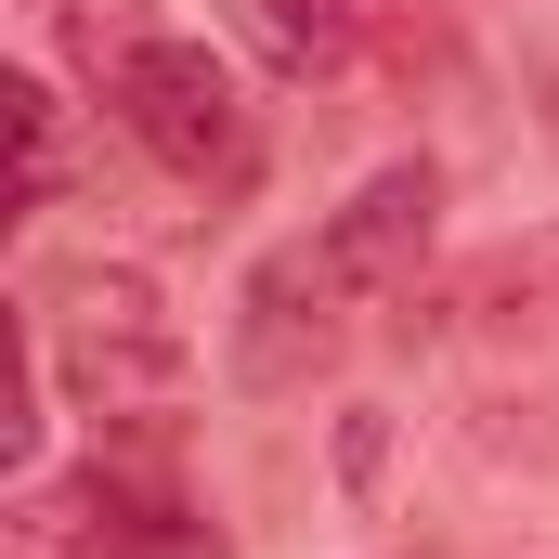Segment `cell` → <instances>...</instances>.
Listing matches in <instances>:
<instances>
[{
	"label": "cell",
	"instance_id": "30bf717a",
	"mask_svg": "<svg viewBox=\"0 0 559 559\" xmlns=\"http://www.w3.org/2000/svg\"><path fill=\"white\" fill-rule=\"evenodd\" d=\"M534 131H547V156H559V52L534 66Z\"/></svg>",
	"mask_w": 559,
	"mask_h": 559
},
{
	"label": "cell",
	"instance_id": "9c48e42d",
	"mask_svg": "<svg viewBox=\"0 0 559 559\" xmlns=\"http://www.w3.org/2000/svg\"><path fill=\"white\" fill-rule=\"evenodd\" d=\"M13 105H26V209H66V105L39 92V79H13Z\"/></svg>",
	"mask_w": 559,
	"mask_h": 559
},
{
	"label": "cell",
	"instance_id": "6da1fadb",
	"mask_svg": "<svg viewBox=\"0 0 559 559\" xmlns=\"http://www.w3.org/2000/svg\"><path fill=\"white\" fill-rule=\"evenodd\" d=\"M26 325H39V352H52V391L105 429V442L143 429V417H169V404L195 391V338H182L169 286L143 274V261H66V274L39 286Z\"/></svg>",
	"mask_w": 559,
	"mask_h": 559
},
{
	"label": "cell",
	"instance_id": "5b68a950",
	"mask_svg": "<svg viewBox=\"0 0 559 559\" xmlns=\"http://www.w3.org/2000/svg\"><path fill=\"white\" fill-rule=\"evenodd\" d=\"M312 235H325V261L352 274V299H365V312H404V299L429 286V235H442V169H429V156H391V169H365V182H352V195H338V209H325Z\"/></svg>",
	"mask_w": 559,
	"mask_h": 559
},
{
	"label": "cell",
	"instance_id": "52a82bcc",
	"mask_svg": "<svg viewBox=\"0 0 559 559\" xmlns=\"http://www.w3.org/2000/svg\"><path fill=\"white\" fill-rule=\"evenodd\" d=\"M455 455H468V468H547L559 455V378H521V391L495 378V391H468V404H455Z\"/></svg>",
	"mask_w": 559,
	"mask_h": 559
},
{
	"label": "cell",
	"instance_id": "7a4b0ae2",
	"mask_svg": "<svg viewBox=\"0 0 559 559\" xmlns=\"http://www.w3.org/2000/svg\"><path fill=\"white\" fill-rule=\"evenodd\" d=\"M352 325H365V299L325 261V235H286L274 261L235 286V391H312L352 352Z\"/></svg>",
	"mask_w": 559,
	"mask_h": 559
},
{
	"label": "cell",
	"instance_id": "ba28073f",
	"mask_svg": "<svg viewBox=\"0 0 559 559\" xmlns=\"http://www.w3.org/2000/svg\"><path fill=\"white\" fill-rule=\"evenodd\" d=\"M52 39H66V66H79L92 92H118L169 26H156V0H52Z\"/></svg>",
	"mask_w": 559,
	"mask_h": 559
},
{
	"label": "cell",
	"instance_id": "8992f818",
	"mask_svg": "<svg viewBox=\"0 0 559 559\" xmlns=\"http://www.w3.org/2000/svg\"><path fill=\"white\" fill-rule=\"evenodd\" d=\"M222 26L274 66V79H338L365 52V0H222Z\"/></svg>",
	"mask_w": 559,
	"mask_h": 559
},
{
	"label": "cell",
	"instance_id": "3957f363",
	"mask_svg": "<svg viewBox=\"0 0 559 559\" xmlns=\"http://www.w3.org/2000/svg\"><path fill=\"white\" fill-rule=\"evenodd\" d=\"M105 105H118V131H131L169 182H235V169H248V143H261V131H248L235 66H222L209 39H156Z\"/></svg>",
	"mask_w": 559,
	"mask_h": 559
},
{
	"label": "cell",
	"instance_id": "277c9868",
	"mask_svg": "<svg viewBox=\"0 0 559 559\" xmlns=\"http://www.w3.org/2000/svg\"><path fill=\"white\" fill-rule=\"evenodd\" d=\"M391 325H404V338H481V352H534V338H559V222L468 248V261L429 274Z\"/></svg>",
	"mask_w": 559,
	"mask_h": 559
}]
</instances>
